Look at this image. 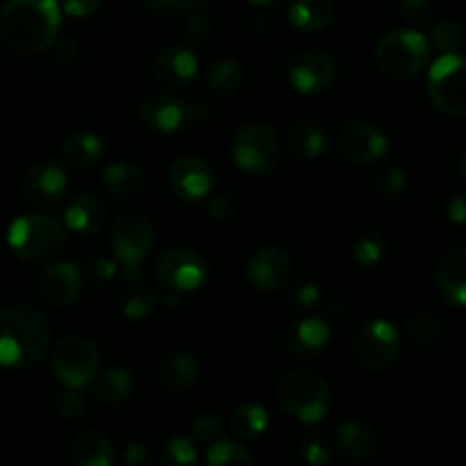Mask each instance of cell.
<instances>
[{
  "instance_id": "7402d4cb",
  "label": "cell",
  "mask_w": 466,
  "mask_h": 466,
  "mask_svg": "<svg viewBox=\"0 0 466 466\" xmlns=\"http://www.w3.org/2000/svg\"><path fill=\"white\" fill-rule=\"evenodd\" d=\"M105 203L94 194H77L68 200L64 223L76 235H94L105 223Z\"/></svg>"
},
{
  "instance_id": "b9f144b4",
  "label": "cell",
  "mask_w": 466,
  "mask_h": 466,
  "mask_svg": "<svg viewBox=\"0 0 466 466\" xmlns=\"http://www.w3.org/2000/svg\"><path fill=\"white\" fill-rule=\"evenodd\" d=\"M399 14L412 27H423L431 25L435 16V5L432 0H399Z\"/></svg>"
},
{
  "instance_id": "d590c367",
  "label": "cell",
  "mask_w": 466,
  "mask_h": 466,
  "mask_svg": "<svg viewBox=\"0 0 466 466\" xmlns=\"http://www.w3.org/2000/svg\"><path fill=\"white\" fill-rule=\"evenodd\" d=\"M208 466H255L248 451L239 441L217 440L208 451Z\"/></svg>"
},
{
  "instance_id": "f6af8a7d",
  "label": "cell",
  "mask_w": 466,
  "mask_h": 466,
  "mask_svg": "<svg viewBox=\"0 0 466 466\" xmlns=\"http://www.w3.org/2000/svg\"><path fill=\"white\" fill-rule=\"evenodd\" d=\"M80 271H85V276L89 278L91 282L100 285V282L112 280L114 273H116V264H114L112 259L103 258V255H94V258L85 259V267H82Z\"/></svg>"
},
{
  "instance_id": "7bdbcfd3",
  "label": "cell",
  "mask_w": 466,
  "mask_h": 466,
  "mask_svg": "<svg viewBox=\"0 0 466 466\" xmlns=\"http://www.w3.org/2000/svg\"><path fill=\"white\" fill-rule=\"evenodd\" d=\"M300 455H303V460L309 466H326L330 462V455H332L330 444H328V440L323 435L312 432V435L305 437L303 444H300Z\"/></svg>"
},
{
  "instance_id": "ab89813d",
  "label": "cell",
  "mask_w": 466,
  "mask_h": 466,
  "mask_svg": "<svg viewBox=\"0 0 466 466\" xmlns=\"http://www.w3.org/2000/svg\"><path fill=\"white\" fill-rule=\"evenodd\" d=\"M287 303L294 309H314L321 303V289L314 280H299L287 291Z\"/></svg>"
},
{
  "instance_id": "8992f818",
  "label": "cell",
  "mask_w": 466,
  "mask_h": 466,
  "mask_svg": "<svg viewBox=\"0 0 466 466\" xmlns=\"http://www.w3.org/2000/svg\"><path fill=\"white\" fill-rule=\"evenodd\" d=\"M232 159L246 173H268L280 162V137L268 123L250 121L235 132Z\"/></svg>"
},
{
  "instance_id": "7dc6e473",
  "label": "cell",
  "mask_w": 466,
  "mask_h": 466,
  "mask_svg": "<svg viewBox=\"0 0 466 466\" xmlns=\"http://www.w3.org/2000/svg\"><path fill=\"white\" fill-rule=\"evenodd\" d=\"M214 30V21L208 16L205 12H200V9H196V12H191L189 16H187V23H185V32L189 39H208L209 35H212Z\"/></svg>"
},
{
  "instance_id": "f907efd6",
  "label": "cell",
  "mask_w": 466,
  "mask_h": 466,
  "mask_svg": "<svg viewBox=\"0 0 466 466\" xmlns=\"http://www.w3.org/2000/svg\"><path fill=\"white\" fill-rule=\"evenodd\" d=\"M100 5H103V0H62L64 12L76 18L91 16L94 12H98Z\"/></svg>"
},
{
  "instance_id": "e575fe53",
  "label": "cell",
  "mask_w": 466,
  "mask_h": 466,
  "mask_svg": "<svg viewBox=\"0 0 466 466\" xmlns=\"http://www.w3.org/2000/svg\"><path fill=\"white\" fill-rule=\"evenodd\" d=\"M405 335H408L417 346H432L440 341L441 323L440 319L432 317V314L417 312L412 314V317L405 319Z\"/></svg>"
},
{
  "instance_id": "bcb514c9",
  "label": "cell",
  "mask_w": 466,
  "mask_h": 466,
  "mask_svg": "<svg viewBox=\"0 0 466 466\" xmlns=\"http://www.w3.org/2000/svg\"><path fill=\"white\" fill-rule=\"evenodd\" d=\"M191 432H194L196 441H214L221 432V421H218L214 414H200V417L194 419L191 423Z\"/></svg>"
},
{
  "instance_id": "277c9868",
  "label": "cell",
  "mask_w": 466,
  "mask_h": 466,
  "mask_svg": "<svg viewBox=\"0 0 466 466\" xmlns=\"http://www.w3.org/2000/svg\"><path fill=\"white\" fill-rule=\"evenodd\" d=\"M7 244L23 262H46L62 250L64 228L46 214H23L9 226Z\"/></svg>"
},
{
  "instance_id": "f5cc1de1",
  "label": "cell",
  "mask_w": 466,
  "mask_h": 466,
  "mask_svg": "<svg viewBox=\"0 0 466 466\" xmlns=\"http://www.w3.org/2000/svg\"><path fill=\"white\" fill-rule=\"evenodd\" d=\"M328 312L332 319H344L349 314V303H346V299H332L328 305Z\"/></svg>"
},
{
  "instance_id": "6da1fadb",
  "label": "cell",
  "mask_w": 466,
  "mask_h": 466,
  "mask_svg": "<svg viewBox=\"0 0 466 466\" xmlns=\"http://www.w3.org/2000/svg\"><path fill=\"white\" fill-rule=\"evenodd\" d=\"M62 25L57 0H5L0 9V36L21 55H39L48 48Z\"/></svg>"
},
{
  "instance_id": "484cf974",
  "label": "cell",
  "mask_w": 466,
  "mask_h": 466,
  "mask_svg": "<svg viewBox=\"0 0 466 466\" xmlns=\"http://www.w3.org/2000/svg\"><path fill=\"white\" fill-rule=\"evenodd\" d=\"M76 466H114V446L100 431H82L71 441Z\"/></svg>"
},
{
  "instance_id": "836d02e7",
  "label": "cell",
  "mask_w": 466,
  "mask_h": 466,
  "mask_svg": "<svg viewBox=\"0 0 466 466\" xmlns=\"http://www.w3.org/2000/svg\"><path fill=\"white\" fill-rule=\"evenodd\" d=\"M387 253V241L380 232L367 230L353 241V259L364 268H371L382 262Z\"/></svg>"
},
{
  "instance_id": "c3c4849f",
  "label": "cell",
  "mask_w": 466,
  "mask_h": 466,
  "mask_svg": "<svg viewBox=\"0 0 466 466\" xmlns=\"http://www.w3.org/2000/svg\"><path fill=\"white\" fill-rule=\"evenodd\" d=\"M57 412L62 414L64 419H80L82 414L86 412V400L82 399L80 394H77L76 390L73 391H66V394L59 396L57 400Z\"/></svg>"
},
{
  "instance_id": "44dd1931",
  "label": "cell",
  "mask_w": 466,
  "mask_h": 466,
  "mask_svg": "<svg viewBox=\"0 0 466 466\" xmlns=\"http://www.w3.org/2000/svg\"><path fill=\"white\" fill-rule=\"evenodd\" d=\"M437 289L455 308H464L466 303V248L449 250L437 264Z\"/></svg>"
},
{
  "instance_id": "f546056e",
  "label": "cell",
  "mask_w": 466,
  "mask_h": 466,
  "mask_svg": "<svg viewBox=\"0 0 466 466\" xmlns=\"http://www.w3.org/2000/svg\"><path fill=\"white\" fill-rule=\"evenodd\" d=\"M205 80L212 94L217 96H232L244 85V68L237 59L218 57L208 66Z\"/></svg>"
},
{
  "instance_id": "8fae6325",
  "label": "cell",
  "mask_w": 466,
  "mask_h": 466,
  "mask_svg": "<svg viewBox=\"0 0 466 466\" xmlns=\"http://www.w3.org/2000/svg\"><path fill=\"white\" fill-rule=\"evenodd\" d=\"M337 153L353 167H371L390 150L387 137L376 123L349 121L337 135Z\"/></svg>"
},
{
  "instance_id": "681fc988",
  "label": "cell",
  "mask_w": 466,
  "mask_h": 466,
  "mask_svg": "<svg viewBox=\"0 0 466 466\" xmlns=\"http://www.w3.org/2000/svg\"><path fill=\"white\" fill-rule=\"evenodd\" d=\"M153 451L148 444H141V441H132L126 446V453H123V466H153Z\"/></svg>"
},
{
  "instance_id": "4dcf8cb0",
  "label": "cell",
  "mask_w": 466,
  "mask_h": 466,
  "mask_svg": "<svg viewBox=\"0 0 466 466\" xmlns=\"http://www.w3.org/2000/svg\"><path fill=\"white\" fill-rule=\"evenodd\" d=\"M228 428L239 440H255L268 428V412L259 403H241L232 410Z\"/></svg>"
},
{
  "instance_id": "1f68e13d",
  "label": "cell",
  "mask_w": 466,
  "mask_h": 466,
  "mask_svg": "<svg viewBox=\"0 0 466 466\" xmlns=\"http://www.w3.org/2000/svg\"><path fill=\"white\" fill-rule=\"evenodd\" d=\"M132 390H135V382H132L130 371L121 367H112L105 369L94 382V394L98 396L103 403L116 405L123 403L132 396Z\"/></svg>"
},
{
  "instance_id": "9a60e30c",
  "label": "cell",
  "mask_w": 466,
  "mask_h": 466,
  "mask_svg": "<svg viewBox=\"0 0 466 466\" xmlns=\"http://www.w3.org/2000/svg\"><path fill=\"white\" fill-rule=\"evenodd\" d=\"M23 196L35 208H53L68 189V173L57 159H41L23 177Z\"/></svg>"
},
{
  "instance_id": "3957f363",
  "label": "cell",
  "mask_w": 466,
  "mask_h": 466,
  "mask_svg": "<svg viewBox=\"0 0 466 466\" xmlns=\"http://www.w3.org/2000/svg\"><path fill=\"white\" fill-rule=\"evenodd\" d=\"M278 400L300 423H319L330 412V387L321 373L309 369L287 371L278 382Z\"/></svg>"
},
{
  "instance_id": "60d3db41",
  "label": "cell",
  "mask_w": 466,
  "mask_h": 466,
  "mask_svg": "<svg viewBox=\"0 0 466 466\" xmlns=\"http://www.w3.org/2000/svg\"><path fill=\"white\" fill-rule=\"evenodd\" d=\"M146 9L159 18L189 16L191 12L203 7V0H144Z\"/></svg>"
},
{
  "instance_id": "d4e9b609",
  "label": "cell",
  "mask_w": 466,
  "mask_h": 466,
  "mask_svg": "<svg viewBox=\"0 0 466 466\" xmlns=\"http://www.w3.org/2000/svg\"><path fill=\"white\" fill-rule=\"evenodd\" d=\"M103 187L114 200L130 203V200H137L144 194L146 182L137 167H132V164L127 162H114L105 167Z\"/></svg>"
},
{
  "instance_id": "ee69618b",
  "label": "cell",
  "mask_w": 466,
  "mask_h": 466,
  "mask_svg": "<svg viewBox=\"0 0 466 466\" xmlns=\"http://www.w3.org/2000/svg\"><path fill=\"white\" fill-rule=\"evenodd\" d=\"M208 212L217 221H232L239 214V198L232 191H223V194H217L209 200Z\"/></svg>"
},
{
  "instance_id": "816d5d0a",
  "label": "cell",
  "mask_w": 466,
  "mask_h": 466,
  "mask_svg": "<svg viewBox=\"0 0 466 466\" xmlns=\"http://www.w3.org/2000/svg\"><path fill=\"white\" fill-rule=\"evenodd\" d=\"M446 214H449L451 221H455L458 226H462L466 221V203H464V194H455L451 196L449 203H446Z\"/></svg>"
},
{
  "instance_id": "5bb4252c",
  "label": "cell",
  "mask_w": 466,
  "mask_h": 466,
  "mask_svg": "<svg viewBox=\"0 0 466 466\" xmlns=\"http://www.w3.org/2000/svg\"><path fill=\"white\" fill-rule=\"evenodd\" d=\"M287 76L299 94H321L337 80V64L323 50H305L291 57Z\"/></svg>"
},
{
  "instance_id": "8d00e7d4",
  "label": "cell",
  "mask_w": 466,
  "mask_h": 466,
  "mask_svg": "<svg viewBox=\"0 0 466 466\" xmlns=\"http://www.w3.org/2000/svg\"><path fill=\"white\" fill-rule=\"evenodd\" d=\"M162 466H198V451L187 437H173L164 449Z\"/></svg>"
},
{
  "instance_id": "4fadbf2b",
  "label": "cell",
  "mask_w": 466,
  "mask_h": 466,
  "mask_svg": "<svg viewBox=\"0 0 466 466\" xmlns=\"http://www.w3.org/2000/svg\"><path fill=\"white\" fill-rule=\"evenodd\" d=\"M214 187V171L200 155H182L168 168V189L185 203H200Z\"/></svg>"
},
{
  "instance_id": "52a82bcc",
  "label": "cell",
  "mask_w": 466,
  "mask_h": 466,
  "mask_svg": "<svg viewBox=\"0 0 466 466\" xmlns=\"http://www.w3.org/2000/svg\"><path fill=\"white\" fill-rule=\"evenodd\" d=\"M466 62L462 55H440L428 73V96L437 109L453 118L466 114Z\"/></svg>"
},
{
  "instance_id": "ffe728a7",
  "label": "cell",
  "mask_w": 466,
  "mask_h": 466,
  "mask_svg": "<svg viewBox=\"0 0 466 466\" xmlns=\"http://www.w3.org/2000/svg\"><path fill=\"white\" fill-rule=\"evenodd\" d=\"M153 73L162 85L182 89V86L191 85L198 73V57L194 55V50L185 48V46H168V48L159 50V55L155 57Z\"/></svg>"
},
{
  "instance_id": "d6a6232c",
  "label": "cell",
  "mask_w": 466,
  "mask_h": 466,
  "mask_svg": "<svg viewBox=\"0 0 466 466\" xmlns=\"http://www.w3.org/2000/svg\"><path fill=\"white\" fill-rule=\"evenodd\" d=\"M159 303V296L153 287L139 285V282H132L121 296V312L127 321H141V319L148 317Z\"/></svg>"
},
{
  "instance_id": "e0dca14e",
  "label": "cell",
  "mask_w": 466,
  "mask_h": 466,
  "mask_svg": "<svg viewBox=\"0 0 466 466\" xmlns=\"http://www.w3.org/2000/svg\"><path fill=\"white\" fill-rule=\"evenodd\" d=\"M291 271V258L278 246H262L250 255L246 264V278L258 291H278Z\"/></svg>"
},
{
  "instance_id": "db71d44e",
  "label": "cell",
  "mask_w": 466,
  "mask_h": 466,
  "mask_svg": "<svg viewBox=\"0 0 466 466\" xmlns=\"http://www.w3.org/2000/svg\"><path fill=\"white\" fill-rule=\"evenodd\" d=\"M250 3L258 5V7H267V9H271V7H278V5H280L282 0H250Z\"/></svg>"
},
{
  "instance_id": "cb8c5ba5",
  "label": "cell",
  "mask_w": 466,
  "mask_h": 466,
  "mask_svg": "<svg viewBox=\"0 0 466 466\" xmlns=\"http://www.w3.org/2000/svg\"><path fill=\"white\" fill-rule=\"evenodd\" d=\"M287 148H289L291 157L300 159V162H312L326 153L328 135L321 123L299 121L291 126L289 135H287Z\"/></svg>"
},
{
  "instance_id": "ba28073f",
  "label": "cell",
  "mask_w": 466,
  "mask_h": 466,
  "mask_svg": "<svg viewBox=\"0 0 466 466\" xmlns=\"http://www.w3.org/2000/svg\"><path fill=\"white\" fill-rule=\"evenodd\" d=\"M400 335L387 319L367 321L353 337V360L364 371H382L399 358Z\"/></svg>"
},
{
  "instance_id": "30bf717a",
  "label": "cell",
  "mask_w": 466,
  "mask_h": 466,
  "mask_svg": "<svg viewBox=\"0 0 466 466\" xmlns=\"http://www.w3.org/2000/svg\"><path fill=\"white\" fill-rule=\"evenodd\" d=\"M155 276H157L159 285L173 294L196 291L208 282L209 264L196 248L180 246V248L167 250L157 259Z\"/></svg>"
},
{
  "instance_id": "7a4b0ae2",
  "label": "cell",
  "mask_w": 466,
  "mask_h": 466,
  "mask_svg": "<svg viewBox=\"0 0 466 466\" xmlns=\"http://www.w3.org/2000/svg\"><path fill=\"white\" fill-rule=\"evenodd\" d=\"M50 326L30 305H9L0 309V367L25 369L36 364L48 350Z\"/></svg>"
},
{
  "instance_id": "74e56055",
  "label": "cell",
  "mask_w": 466,
  "mask_h": 466,
  "mask_svg": "<svg viewBox=\"0 0 466 466\" xmlns=\"http://www.w3.org/2000/svg\"><path fill=\"white\" fill-rule=\"evenodd\" d=\"M460 44H462V30H460L458 23L453 21H441L432 27L431 32V46L440 55L458 53Z\"/></svg>"
},
{
  "instance_id": "603a6c76",
  "label": "cell",
  "mask_w": 466,
  "mask_h": 466,
  "mask_svg": "<svg viewBox=\"0 0 466 466\" xmlns=\"http://www.w3.org/2000/svg\"><path fill=\"white\" fill-rule=\"evenodd\" d=\"M337 446L353 462H367L378 453V432L360 421H344L335 432Z\"/></svg>"
},
{
  "instance_id": "4316f807",
  "label": "cell",
  "mask_w": 466,
  "mask_h": 466,
  "mask_svg": "<svg viewBox=\"0 0 466 466\" xmlns=\"http://www.w3.org/2000/svg\"><path fill=\"white\" fill-rule=\"evenodd\" d=\"M200 376L198 360L189 353H173L157 367V382L167 391H187Z\"/></svg>"
},
{
  "instance_id": "f1b7e54d",
  "label": "cell",
  "mask_w": 466,
  "mask_h": 466,
  "mask_svg": "<svg viewBox=\"0 0 466 466\" xmlns=\"http://www.w3.org/2000/svg\"><path fill=\"white\" fill-rule=\"evenodd\" d=\"M105 144L94 132H76L62 144V157L77 168H91L103 159Z\"/></svg>"
},
{
  "instance_id": "83f0119b",
  "label": "cell",
  "mask_w": 466,
  "mask_h": 466,
  "mask_svg": "<svg viewBox=\"0 0 466 466\" xmlns=\"http://www.w3.org/2000/svg\"><path fill=\"white\" fill-rule=\"evenodd\" d=\"M289 23L299 30L319 32L328 27L335 18V3L332 0H294L287 9Z\"/></svg>"
},
{
  "instance_id": "2e32d148",
  "label": "cell",
  "mask_w": 466,
  "mask_h": 466,
  "mask_svg": "<svg viewBox=\"0 0 466 466\" xmlns=\"http://www.w3.org/2000/svg\"><path fill=\"white\" fill-rule=\"evenodd\" d=\"M139 116L148 130L168 135V132L180 130L185 123L191 121V105L176 94L153 91L141 100Z\"/></svg>"
},
{
  "instance_id": "7c38bea8",
  "label": "cell",
  "mask_w": 466,
  "mask_h": 466,
  "mask_svg": "<svg viewBox=\"0 0 466 466\" xmlns=\"http://www.w3.org/2000/svg\"><path fill=\"white\" fill-rule=\"evenodd\" d=\"M153 223L139 212L123 214L112 228V250L126 268H137L153 248Z\"/></svg>"
},
{
  "instance_id": "f35d334b",
  "label": "cell",
  "mask_w": 466,
  "mask_h": 466,
  "mask_svg": "<svg viewBox=\"0 0 466 466\" xmlns=\"http://www.w3.org/2000/svg\"><path fill=\"white\" fill-rule=\"evenodd\" d=\"M376 191L385 200H399L400 196L408 191V177H405L403 168L391 167V168H385L382 173H378Z\"/></svg>"
},
{
  "instance_id": "d6986e66",
  "label": "cell",
  "mask_w": 466,
  "mask_h": 466,
  "mask_svg": "<svg viewBox=\"0 0 466 466\" xmlns=\"http://www.w3.org/2000/svg\"><path fill=\"white\" fill-rule=\"evenodd\" d=\"M328 341H330V326L323 319L305 317L287 328L282 346L291 358L312 360L326 349Z\"/></svg>"
},
{
  "instance_id": "5b68a950",
  "label": "cell",
  "mask_w": 466,
  "mask_h": 466,
  "mask_svg": "<svg viewBox=\"0 0 466 466\" xmlns=\"http://www.w3.org/2000/svg\"><path fill=\"white\" fill-rule=\"evenodd\" d=\"M428 39L417 30H391L378 41L376 64L387 77L408 80L428 62Z\"/></svg>"
},
{
  "instance_id": "ac0fdd59",
  "label": "cell",
  "mask_w": 466,
  "mask_h": 466,
  "mask_svg": "<svg viewBox=\"0 0 466 466\" xmlns=\"http://www.w3.org/2000/svg\"><path fill=\"white\" fill-rule=\"evenodd\" d=\"M82 289V271L76 262L50 264L39 276V296L44 303L66 308L76 303Z\"/></svg>"
},
{
  "instance_id": "9c48e42d",
  "label": "cell",
  "mask_w": 466,
  "mask_h": 466,
  "mask_svg": "<svg viewBox=\"0 0 466 466\" xmlns=\"http://www.w3.org/2000/svg\"><path fill=\"white\" fill-rule=\"evenodd\" d=\"M100 355L94 341L86 337H64L53 350V373L62 385L71 390H82L98 373Z\"/></svg>"
}]
</instances>
